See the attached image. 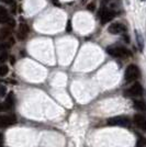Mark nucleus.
Masks as SVG:
<instances>
[{
    "label": "nucleus",
    "instance_id": "1",
    "mask_svg": "<svg viewBox=\"0 0 146 147\" xmlns=\"http://www.w3.org/2000/svg\"><path fill=\"white\" fill-rule=\"evenodd\" d=\"M108 125L111 126H122V127H128L130 126V120L126 117H110L107 121Z\"/></svg>",
    "mask_w": 146,
    "mask_h": 147
},
{
    "label": "nucleus",
    "instance_id": "2",
    "mask_svg": "<svg viewBox=\"0 0 146 147\" xmlns=\"http://www.w3.org/2000/svg\"><path fill=\"white\" fill-rule=\"evenodd\" d=\"M107 52L108 54H110L111 56H114V57H121V58H124V57H128L130 55V52H128L126 49L124 47H121V46H110L107 49Z\"/></svg>",
    "mask_w": 146,
    "mask_h": 147
},
{
    "label": "nucleus",
    "instance_id": "3",
    "mask_svg": "<svg viewBox=\"0 0 146 147\" xmlns=\"http://www.w3.org/2000/svg\"><path fill=\"white\" fill-rule=\"evenodd\" d=\"M139 76H140V70H139V68L136 67L135 65H130V66H128L126 70H125V76H124L125 80L128 82L137 79Z\"/></svg>",
    "mask_w": 146,
    "mask_h": 147
},
{
    "label": "nucleus",
    "instance_id": "4",
    "mask_svg": "<svg viewBox=\"0 0 146 147\" xmlns=\"http://www.w3.org/2000/svg\"><path fill=\"white\" fill-rule=\"evenodd\" d=\"M17 122V119L13 114L10 115H0V127H8Z\"/></svg>",
    "mask_w": 146,
    "mask_h": 147
},
{
    "label": "nucleus",
    "instance_id": "5",
    "mask_svg": "<svg viewBox=\"0 0 146 147\" xmlns=\"http://www.w3.org/2000/svg\"><path fill=\"white\" fill-rule=\"evenodd\" d=\"M114 17H116V12L112 11V10H104V9H102L101 12H99V18L101 19V23L102 24L108 23Z\"/></svg>",
    "mask_w": 146,
    "mask_h": 147
},
{
    "label": "nucleus",
    "instance_id": "6",
    "mask_svg": "<svg viewBox=\"0 0 146 147\" xmlns=\"http://www.w3.org/2000/svg\"><path fill=\"white\" fill-rule=\"evenodd\" d=\"M29 34V25L25 23H21L19 26V30L17 32V37L19 41H23Z\"/></svg>",
    "mask_w": 146,
    "mask_h": 147
},
{
    "label": "nucleus",
    "instance_id": "7",
    "mask_svg": "<svg viewBox=\"0 0 146 147\" xmlns=\"http://www.w3.org/2000/svg\"><path fill=\"white\" fill-rule=\"evenodd\" d=\"M126 93H128V94H131L132 97H139V96H142V93H143V88L141 86V84L135 82L133 86L125 92V94H126Z\"/></svg>",
    "mask_w": 146,
    "mask_h": 147
},
{
    "label": "nucleus",
    "instance_id": "8",
    "mask_svg": "<svg viewBox=\"0 0 146 147\" xmlns=\"http://www.w3.org/2000/svg\"><path fill=\"white\" fill-rule=\"evenodd\" d=\"M133 121L136 126H139L143 131H146V117L142 115V114H135Z\"/></svg>",
    "mask_w": 146,
    "mask_h": 147
},
{
    "label": "nucleus",
    "instance_id": "9",
    "mask_svg": "<svg viewBox=\"0 0 146 147\" xmlns=\"http://www.w3.org/2000/svg\"><path fill=\"white\" fill-rule=\"evenodd\" d=\"M108 31L112 34H119V33H124L126 31V28L121 23H113L109 26Z\"/></svg>",
    "mask_w": 146,
    "mask_h": 147
},
{
    "label": "nucleus",
    "instance_id": "10",
    "mask_svg": "<svg viewBox=\"0 0 146 147\" xmlns=\"http://www.w3.org/2000/svg\"><path fill=\"white\" fill-rule=\"evenodd\" d=\"M2 105H3V110H11L12 109L13 105H14V97H13L12 92H10L8 94L6 101H5V103L2 104Z\"/></svg>",
    "mask_w": 146,
    "mask_h": 147
},
{
    "label": "nucleus",
    "instance_id": "11",
    "mask_svg": "<svg viewBox=\"0 0 146 147\" xmlns=\"http://www.w3.org/2000/svg\"><path fill=\"white\" fill-rule=\"evenodd\" d=\"M9 19L8 11L5 7H0V23H6Z\"/></svg>",
    "mask_w": 146,
    "mask_h": 147
},
{
    "label": "nucleus",
    "instance_id": "12",
    "mask_svg": "<svg viewBox=\"0 0 146 147\" xmlns=\"http://www.w3.org/2000/svg\"><path fill=\"white\" fill-rule=\"evenodd\" d=\"M134 108L141 112H146V103L144 101H134Z\"/></svg>",
    "mask_w": 146,
    "mask_h": 147
},
{
    "label": "nucleus",
    "instance_id": "13",
    "mask_svg": "<svg viewBox=\"0 0 146 147\" xmlns=\"http://www.w3.org/2000/svg\"><path fill=\"white\" fill-rule=\"evenodd\" d=\"M10 30L9 28H3V29H0V41H3L5 38L10 35Z\"/></svg>",
    "mask_w": 146,
    "mask_h": 147
},
{
    "label": "nucleus",
    "instance_id": "14",
    "mask_svg": "<svg viewBox=\"0 0 146 147\" xmlns=\"http://www.w3.org/2000/svg\"><path fill=\"white\" fill-rule=\"evenodd\" d=\"M8 71H9V68H8V66H6V65L0 66V77L6 76L7 74H8Z\"/></svg>",
    "mask_w": 146,
    "mask_h": 147
},
{
    "label": "nucleus",
    "instance_id": "15",
    "mask_svg": "<svg viewBox=\"0 0 146 147\" xmlns=\"http://www.w3.org/2000/svg\"><path fill=\"white\" fill-rule=\"evenodd\" d=\"M146 145V140L142 136H139V141H137V145L136 146L139 147H145Z\"/></svg>",
    "mask_w": 146,
    "mask_h": 147
},
{
    "label": "nucleus",
    "instance_id": "16",
    "mask_svg": "<svg viewBox=\"0 0 146 147\" xmlns=\"http://www.w3.org/2000/svg\"><path fill=\"white\" fill-rule=\"evenodd\" d=\"M9 43H0V53H3L6 52L7 49H9Z\"/></svg>",
    "mask_w": 146,
    "mask_h": 147
},
{
    "label": "nucleus",
    "instance_id": "17",
    "mask_svg": "<svg viewBox=\"0 0 146 147\" xmlns=\"http://www.w3.org/2000/svg\"><path fill=\"white\" fill-rule=\"evenodd\" d=\"M7 58H8V54H7L6 52H3V53H0V64L5 63V61H7Z\"/></svg>",
    "mask_w": 146,
    "mask_h": 147
},
{
    "label": "nucleus",
    "instance_id": "18",
    "mask_svg": "<svg viewBox=\"0 0 146 147\" xmlns=\"http://www.w3.org/2000/svg\"><path fill=\"white\" fill-rule=\"evenodd\" d=\"M6 23H7V25L10 26V28H14V26H16V22H14V20L11 18L8 19V21H7Z\"/></svg>",
    "mask_w": 146,
    "mask_h": 147
},
{
    "label": "nucleus",
    "instance_id": "19",
    "mask_svg": "<svg viewBox=\"0 0 146 147\" xmlns=\"http://www.w3.org/2000/svg\"><path fill=\"white\" fill-rule=\"evenodd\" d=\"M87 9H88L89 11H95V9H96V2L92 1L91 3H89V5L87 6Z\"/></svg>",
    "mask_w": 146,
    "mask_h": 147
},
{
    "label": "nucleus",
    "instance_id": "20",
    "mask_svg": "<svg viewBox=\"0 0 146 147\" xmlns=\"http://www.w3.org/2000/svg\"><path fill=\"white\" fill-rule=\"evenodd\" d=\"M5 94H6V88L0 86V97H3Z\"/></svg>",
    "mask_w": 146,
    "mask_h": 147
},
{
    "label": "nucleus",
    "instance_id": "21",
    "mask_svg": "<svg viewBox=\"0 0 146 147\" xmlns=\"http://www.w3.org/2000/svg\"><path fill=\"white\" fill-rule=\"evenodd\" d=\"M66 31L67 32H72V22H70V21H68V22H67Z\"/></svg>",
    "mask_w": 146,
    "mask_h": 147
},
{
    "label": "nucleus",
    "instance_id": "22",
    "mask_svg": "<svg viewBox=\"0 0 146 147\" xmlns=\"http://www.w3.org/2000/svg\"><path fill=\"white\" fill-rule=\"evenodd\" d=\"M1 1L7 3V5H12L13 3V0H1Z\"/></svg>",
    "mask_w": 146,
    "mask_h": 147
},
{
    "label": "nucleus",
    "instance_id": "23",
    "mask_svg": "<svg viewBox=\"0 0 146 147\" xmlns=\"http://www.w3.org/2000/svg\"><path fill=\"white\" fill-rule=\"evenodd\" d=\"M2 144H3V135L0 133V147H2Z\"/></svg>",
    "mask_w": 146,
    "mask_h": 147
},
{
    "label": "nucleus",
    "instance_id": "24",
    "mask_svg": "<svg viewBox=\"0 0 146 147\" xmlns=\"http://www.w3.org/2000/svg\"><path fill=\"white\" fill-rule=\"evenodd\" d=\"M53 1V3L56 5V6H59V2H58V0H52Z\"/></svg>",
    "mask_w": 146,
    "mask_h": 147
},
{
    "label": "nucleus",
    "instance_id": "25",
    "mask_svg": "<svg viewBox=\"0 0 146 147\" xmlns=\"http://www.w3.org/2000/svg\"><path fill=\"white\" fill-rule=\"evenodd\" d=\"M2 110H3V105H2V104L0 103V112H1Z\"/></svg>",
    "mask_w": 146,
    "mask_h": 147
},
{
    "label": "nucleus",
    "instance_id": "26",
    "mask_svg": "<svg viewBox=\"0 0 146 147\" xmlns=\"http://www.w3.org/2000/svg\"><path fill=\"white\" fill-rule=\"evenodd\" d=\"M142 1H145V0H142Z\"/></svg>",
    "mask_w": 146,
    "mask_h": 147
}]
</instances>
